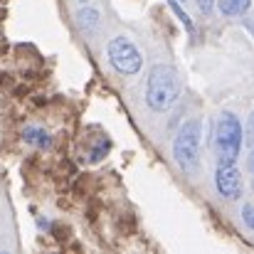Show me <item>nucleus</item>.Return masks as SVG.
<instances>
[{
    "label": "nucleus",
    "mask_w": 254,
    "mask_h": 254,
    "mask_svg": "<svg viewBox=\"0 0 254 254\" xmlns=\"http://www.w3.org/2000/svg\"><path fill=\"white\" fill-rule=\"evenodd\" d=\"M180 94V77L178 69L170 64H156L148 72V82H146V104L153 111H166L175 104Z\"/></svg>",
    "instance_id": "1"
},
{
    "label": "nucleus",
    "mask_w": 254,
    "mask_h": 254,
    "mask_svg": "<svg viewBox=\"0 0 254 254\" xmlns=\"http://www.w3.org/2000/svg\"><path fill=\"white\" fill-rule=\"evenodd\" d=\"M242 124L235 114L225 111L217 119L215 126V148H217V163H237L240 151H242Z\"/></svg>",
    "instance_id": "2"
},
{
    "label": "nucleus",
    "mask_w": 254,
    "mask_h": 254,
    "mask_svg": "<svg viewBox=\"0 0 254 254\" xmlns=\"http://www.w3.org/2000/svg\"><path fill=\"white\" fill-rule=\"evenodd\" d=\"M173 158L185 173H195L200 166V121H185L173 141Z\"/></svg>",
    "instance_id": "3"
},
{
    "label": "nucleus",
    "mask_w": 254,
    "mask_h": 254,
    "mask_svg": "<svg viewBox=\"0 0 254 254\" xmlns=\"http://www.w3.org/2000/svg\"><path fill=\"white\" fill-rule=\"evenodd\" d=\"M106 52H109V62H111V67H114L119 74H138V72H141L143 57H141L138 47H136L128 37L119 35V37L109 40Z\"/></svg>",
    "instance_id": "4"
},
{
    "label": "nucleus",
    "mask_w": 254,
    "mask_h": 254,
    "mask_svg": "<svg viewBox=\"0 0 254 254\" xmlns=\"http://www.w3.org/2000/svg\"><path fill=\"white\" fill-rule=\"evenodd\" d=\"M215 188L217 192L225 197V200H237L245 190V183H242V175L235 163H217L215 170Z\"/></svg>",
    "instance_id": "5"
},
{
    "label": "nucleus",
    "mask_w": 254,
    "mask_h": 254,
    "mask_svg": "<svg viewBox=\"0 0 254 254\" xmlns=\"http://www.w3.org/2000/svg\"><path fill=\"white\" fill-rule=\"evenodd\" d=\"M217 7L227 17H240L252 7V0H217Z\"/></svg>",
    "instance_id": "6"
},
{
    "label": "nucleus",
    "mask_w": 254,
    "mask_h": 254,
    "mask_svg": "<svg viewBox=\"0 0 254 254\" xmlns=\"http://www.w3.org/2000/svg\"><path fill=\"white\" fill-rule=\"evenodd\" d=\"M22 138H25V143L37 146V148H47V146L52 143V138H50V133H47L45 128H25Z\"/></svg>",
    "instance_id": "7"
},
{
    "label": "nucleus",
    "mask_w": 254,
    "mask_h": 254,
    "mask_svg": "<svg viewBox=\"0 0 254 254\" xmlns=\"http://www.w3.org/2000/svg\"><path fill=\"white\" fill-rule=\"evenodd\" d=\"M77 17H79V25L86 27V30H94V27L99 25V12H96L94 7H84V10H79V12H77Z\"/></svg>",
    "instance_id": "8"
},
{
    "label": "nucleus",
    "mask_w": 254,
    "mask_h": 254,
    "mask_svg": "<svg viewBox=\"0 0 254 254\" xmlns=\"http://www.w3.org/2000/svg\"><path fill=\"white\" fill-rule=\"evenodd\" d=\"M109 148H111L109 138H99V141H96V146H94V148H91V153H89V156H91V161H94V163H96V161H101V158L106 156V151H109Z\"/></svg>",
    "instance_id": "9"
},
{
    "label": "nucleus",
    "mask_w": 254,
    "mask_h": 254,
    "mask_svg": "<svg viewBox=\"0 0 254 254\" xmlns=\"http://www.w3.org/2000/svg\"><path fill=\"white\" fill-rule=\"evenodd\" d=\"M168 5H170V10H173V12L178 15V20H180V22L185 25V30H188V32H192V22H190L188 12H185V10H183L180 5H178V0H168Z\"/></svg>",
    "instance_id": "10"
},
{
    "label": "nucleus",
    "mask_w": 254,
    "mask_h": 254,
    "mask_svg": "<svg viewBox=\"0 0 254 254\" xmlns=\"http://www.w3.org/2000/svg\"><path fill=\"white\" fill-rule=\"evenodd\" d=\"M242 220H245V225L254 230V205H245L242 207Z\"/></svg>",
    "instance_id": "11"
},
{
    "label": "nucleus",
    "mask_w": 254,
    "mask_h": 254,
    "mask_svg": "<svg viewBox=\"0 0 254 254\" xmlns=\"http://www.w3.org/2000/svg\"><path fill=\"white\" fill-rule=\"evenodd\" d=\"M197 7H200L205 15H210V12H212V7H215V0H197Z\"/></svg>",
    "instance_id": "12"
},
{
    "label": "nucleus",
    "mask_w": 254,
    "mask_h": 254,
    "mask_svg": "<svg viewBox=\"0 0 254 254\" xmlns=\"http://www.w3.org/2000/svg\"><path fill=\"white\" fill-rule=\"evenodd\" d=\"M247 136H250V141L254 143V111L250 114V121H247Z\"/></svg>",
    "instance_id": "13"
},
{
    "label": "nucleus",
    "mask_w": 254,
    "mask_h": 254,
    "mask_svg": "<svg viewBox=\"0 0 254 254\" xmlns=\"http://www.w3.org/2000/svg\"><path fill=\"white\" fill-rule=\"evenodd\" d=\"M250 170L254 173V151H252V156H250Z\"/></svg>",
    "instance_id": "14"
}]
</instances>
